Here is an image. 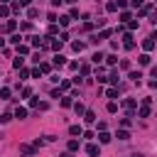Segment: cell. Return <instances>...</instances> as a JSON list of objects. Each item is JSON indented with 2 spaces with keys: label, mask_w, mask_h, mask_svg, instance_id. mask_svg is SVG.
I'll list each match as a JSON object with an SVG mask.
<instances>
[{
  "label": "cell",
  "mask_w": 157,
  "mask_h": 157,
  "mask_svg": "<svg viewBox=\"0 0 157 157\" xmlns=\"http://www.w3.org/2000/svg\"><path fill=\"white\" fill-rule=\"evenodd\" d=\"M86 152L91 155V157H98V152H101V150H98V145H93V142H91V145H86Z\"/></svg>",
  "instance_id": "obj_1"
},
{
  "label": "cell",
  "mask_w": 157,
  "mask_h": 157,
  "mask_svg": "<svg viewBox=\"0 0 157 157\" xmlns=\"http://www.w3.org/2000/svg\"><path fill=\"white\" fill-rule=\"evenodd\" d=\"M123 39H125V42H123V44H125V49H133V47H135V42H133V35H125Z\"/></svg>",
  "instance_id": "obj_2"
},
{
  "label": "cell",
  "mask_w": 157,
  "mask_h": 157,
  "mask_svg": "<svg viewBox=\"0 0 157 157\" xmlns=\"http://www.w3.org/2000/svg\"><path fill=\"white\" fill-rule=\"evenodd\" d=\"M15 118H20V120H22V118H27V111H25V108H15Z\"/></svg>",
  "instance_id": "obj_3"
},
{
  "label": "cell",
  "mask_w": 157,
  "mask_h": 157,
  "mask_svg": "<svg viewBox=\"0 0 157 157\" xmlns=\"http://www.w3.org/2000/svg\"><path fill=\"white\" fill-rule=\"evenodd\" d=\"M123 106H125L128 111H130V115H133V108L138 106V103H135V98H128V101H125V103H123Z\"/></svg>",
  "instance_id": "obj_4"
},
{
  "label": "cell",
  "mask_w": 157,
  "mask_h": 157,
  "mask_svg": "<svg viewBox=\"0 0 157 157\" xmlns=\"http://www.w3.org/2000/svg\"><path fill=\"white\" fill-rule=\"evenodd\" d=\"M20 152H22V155H35V147H30V145H22V147H20Z\"/></svg>",
  "instance_id": "obj_5"
},
{
  "label": "cell",
  "mask_w": 157,
  "mask_h": 157,
  "mask_svg": "<svg viewBox=\"0 0 157 157\" xmlns=\"http://www.w3.org/2000/svg\"><path fill=\"white\" fill-rule=\"evenodd\" d=\"M142 47H145V49H147V52H150V49H155V39H150V37H147V39H145V42H142Z\"/></svg>",
  "instance_id": "obj_6"
},
{
  "label": "cell",
  "mask_w": 157,
  "mask_h": 157,
  "mask_svg": "<svg viewBox=\"0 0 157 157\" xmlns=\"http://www.w3.org/2000/svg\"><path fill=\"white\" fill-rule=\"evenodd\" d=\"M61 44H64V42H61V39H54V42H52L49 47H52V49H54V52H59V49H61Z\"/></svg>",
  "instance_id": "obj_7"
},
{
  "label": "cell",
  "mask_w": 157,
  "mask_h": 157,
  "mask_svg": "<svg viewBox=\"0 0 157 157\" xmlns=\"http://www.w3.org/2000/svg\"><path fill=\"white\" fill-rule=\"evenodd\" d=\"M98 140H101V142H103V145H106V142H111V135H108V133L103 130V133H101V135H98Z\"/></svg>",
  "instance_id": "obj_8"
},
{
  "label": "cell",
  "mask_w": 157,
  "mask_h": 157,
  "mask_svg": "<svg viewBox=\"0 0 157 157\" xmlns=\"http://www.w3.org/2000/svg\"><path fill=\"white\" fill-rule=\"evenodd\" d=\"M130 79L135 81V84H140V79H142V74H140V71H130Z\"/></svg>",
  "instance_id": "obj_9"
},
{
  "label": "cell",
  "mask_w": 157,
  "mask_h": 157,
  "mask_svg": "<svg viewBox=\"0 0 157 157\" xmlns=\"http://www.w3.org/2000/svg\"><path fill=\"white\" fill-rule=\"evenodd\" d=\"M69 133H71V135H81L84 130H81V125H71V128H69Z\"/></svg>",
  "instance_id": "obj_10"
},
{
  "label": "cell",
  "mask_w": 157,
  "mask_h": 157,
  "mask_svg": "<svg viewBox=\"0 0 157 157\" xmlns=\"http://www.w3.org/2000/svg\"><path fill=\"white\" fill-rule=\"evenodd\" d=\"M0 98L8 101V98H10V88H0Z\"/></svg>",
  "instance_id": "obj_11"
},
{
  "label": "cell",
  "mask_w": 157,
  "mask_h": 157,
  "mask_svg": "<svg viewBox=\"0 0 157 157\" xmlns=\"http://www.w3.org/2000/svg\"><path fill=\"white\" fill-rule=\"evenodd\" d=\"M10 15V8L8 5H0V17H8Z\"/></svg>",
  "instance_id": "obj_12"
},
{
  "label": "cell",
  "mask_w": 157,
  "mask_h": 157,
  "mask_svg": "<svg viewBox=\"0 0 157 157\" xmlns=\"http://www.w3.org/2000/svg\"><path fill=\"white\" fill-rule=\"evenodd\" d=\"M5 30H8V32H12V30H17V22H15V20H10V22L5 25Z\"/></svg>",
  "instance_id": "obj_13"
},
{
  "label": "cell",
  "mask_w": 157,
  "mask_h": 157,
  "mask_svg": "<svg viewBox=\"0 0 157 157\" xmlns=\"http://www.w3.org/2000/svg\"><path fill=\"white\" fill-rule=\"evenodd\" d=\"M93 120H96V113H93V111H86V123H93Z\"/></svg>",
  "instance_id": "obj_14"
},
{
  "label": "cell",
  "mask_w": 157,
  "mask_h": 157,
  "mask_svg": "<svg viewBox=\"0 0 157 157\" xmlns=\"http://www.w3.org/2000/svg\"><path fill=\"white\" fill-rule=\"evenodd\" d=\"M76 150H79V140H71L69 142V152H76Z\"/></svg>",
  "instance_id": "obj_15"
},
{
  "label": "cell",
  "mask_w": 157,
  "mask_h": 157,
  "mask_svg": "<svg viewBox=\"0 0 157 157\" xmlns=\"http://www.w3.org/2000/svg\"><path fill=\"white\" fill-rule=\"evenodd\" d=\"M106 96H108V98H115V96H118V88H108Z\"/></svg>",
  "instance_id": "obj_16"
},
{
  "label": "cell",
  "mask_w": 157,
  "mask_h": 157,
  "mask_svg": "<svg viewBox=\"0 0 157 157\" xmlns=\"http://www.w3.org/2000/svg\"><path fill=\"white\" fill-rule=\"evenodd\" d=\"M22 64H25V59H20V57L12 61V66H15V69H22Z\"/></svg>",
  "instance_id": "obj_17"
},
{
  "label": "cell",
  "mask_w": 157,
  "mask_h": 157,
  "mask_svg": "<svg viewBox=\"0 0 157 157\" xmlns=\"http://www.w3.org/2000/svg\"><path fill=\"white\" fill-rule=\"evenodd\" d=\"M106 10H108V12H115V10H118V3H108Z\"/></svg>",
  "instance_id": "obj_18"
},
{
  "label": "cell",
  "mask_w": 157,
  "mask_h": 157,
  "mask_svg": "<svg viewBox=\"0 0 157 157\" xmlns=\"http://www.w3.org/2000/svg\"><path fill=\"white\" fill-rule=\"evenodd\" d=\"M64 61H66V59L61 57V54H57V57H54V64H57V66H61V64H64Z\"/></svg>",
  "instance_id": "obj_19"
},
{
  "label": "cell",
  "mask_w": 157,
  "mask_h": 157,
  "mask_svg": "<svg viewBox=\"0 0 157 157\" xmlns=\"http://www.w3.org/2000/svg\"><path fill=\"white\" fill-rule=\"evenodd\" d=\"M128 138H130V133H128V130H120L118 133V140H128Z\"/></svg>",
  "instance_id": "obj_20"
},
{
  "label": "cell",
  "mask_w": 157,
  "mask_h": 157,
  "mask_svg": "<svg viewBox=\"0 0 157 157\" xmlns=\"http://www.w3.org/2000/svg\"><path fill=\"white\" fill-rule=\"evenodd\" d=\"M8 120H12L10 113H3V115H0V123H8Z\"/></svg>",
  "instance_id": "obj_21"
},
{
  "label": "cell",
  "mask_w": 157,
  "mask_h": 157,
  "mask_svg": "<svg viewBox=\"0 0 157 157\" xmlns=\"http://www.w3.org/2000/svg\"><path fill=\"white\" fill-rule=\"evenodd\" d=\"M69 20H71V17H66V15H64V17H59V25H61V27H66V25H69Z\"/></svg>",
  "instance_id": "obj_22"
},
{
  "label": "cell",
  "mask_w": 157,
  "mask_h": 157,
  "mask_svg": "<svg viewBox=\"0 0 157 157\" xmlns=\"http://www.w3.org/2000/svg\"><path fill=\"white\" fill-rule=\"evenodd\" d=\"M91 59H93V61H96V64H98V61H103L106 57H103V54H101V52H98V54H93V57H91Z\"/></svg>",
  "instance_id": "obj_23"
},
{
  "label": "cell",
  "mask_w": 157,
  "mask_h": 157,
  "mask_svg": "<svg viewBox=\"0 0 157 157\" xmlns=\"http://www.w3.org/2000/svg\"><path fill=\"white\" fill-rule=\"evenodd\" d=\"M140 64H142V66L150 64V57H147V54H142V57H140Z\"/></svg>",
  "instance_id": "obj_24"
},
{
  "label": "cell",
  "mask_w": 157,
  "mask_h": 157,
  "mask_svg": "<svg viewBox=\"0 0 157 157\" xmlns=\"http://www.w3.org/2000/svg\"><path fill=\"white\" fill-rule=\"evenodd\" d=\"M120 22H130V12H123V15H120Z\"/></svg>",
  "instance_id": "obj_25"
},
{
  "label": "cell",
  "mask_w": 157,
  "mask_h": 157,
  "mask_svg": "<svg viewBox=\"0 0 157 157\" xmlns=\"http://www.w3.org/2000/svg\"><path fill=\"white\" fill-rule=\"evenodd\" d=\"M49 69H52V66H49V64H39V71H44V74H49Z\"/></svg>",
  "instance_id": "obj_26"
},
{
  "label": "cell",
  "mask_w": 157,
  "mask_h": 157,
  "mask_svg": "<svg viewBox=\"0 0 157 157\" xmlns=\"http://www.w3.org/2000/svg\"><path fill=\"white\" fill-rule=\"evenodd\" d=\"M61 106H64V108H69V106H71V98H69V96H66V98H61Z\"/></svg>",
  "instance_id": "obj_27"
},
{
  "label": "cell",
  "mask_w": 157,
  "mask_h": 157,
  "mask_svg": "<svg viewBox=\"0 0 157 157\" xmlns=\"http://www.w3.org/2000/svg\"><path fill=\"white\" fill-rule=\"evenodd\" d=\"M115 111H118V106H115L113 101H111V103H108V113H115Z\"/></svg>",
  "instance_id": "obj_28"
},
{
  "label": "cell",
  "mask_w": 157,
  "mask_h": 157,
  "mask_svg": "<svg viewBox=\"0 0 157 157\" xmlns=\"http://www.w3.org/2000/svg\"><path fill=\"white\" fill-rule=\"evenodd\" d=\"M27 15H30V17H37V15H39V10H37V8H30V12H27Z\"/></svg>",
  "instance_id": "obj_29"
},
{
  "label": "cell",
  "mask_w": 157,
  "mask_h": 157,
  "mask_svg": "<svg viewBox=\"0 0 157 157\" xmlns=\"http://www.w3.org/2000/svg\"><path fill=\"white\" fill-rule=\"evenodd\" d=\"M71 47H74V49H76V52H81V49H84V42H74Z\"/></svg>",
  "instance_id": "obj_30"
},
{
  "label": "cell",
  "mask_w": 157,
  "mask_h": 157,
  "mask_svg": "<svg viewBox=\"0 0 157 157\" xmlns=\"http://www.w3.org/2000/svg\"><path fill=\"white\" fill-rule=\"evenodd\" d=\"M27 52H30V47H20L17 44V54H27Z\"/></svg>",
  "instance_id": "obj_31"
},
{
  "label": "cell",
  "mask_w": 157,
  "mask_h": 157,
  "mask_svg": "<svg viewBox=\"0 0 157 157\" xmlns=\"http://www.w3.org/2000/svg\"><path fill=\"white\" fill-rule=\"evenodd\" d=\"M106 61H108V64H115V61H118V57H115V54H111V57H106Z\"/></svg>",
  "instance_id": "obj_32"
},
{
  "label": "cell",
  "mask_w": 157,
  "mask_h": 157,
  "mask_svg": "<svg viewBox=\"0 0 157 157\" xmlns=\"http://www.w3.org/2000/svg\"><path fill=\"white\" fill-rule=\"evenodd\" d=\"M74 111H76L79 115H81V113H86V111H84V106H81V103H76V106H74Z\"/></svg>",
  "instance_id": "obj_33"
},
{
  "label": "cell",
  "mask_w": 157,
  "mask_h": 157,
  "mask_svg": "<svg viewBox=\"0 0 157 157\" xmlns=\"http://www.w3.org/2000/svg\"><path fill=\"white\" fill-rule=\"evenodd\" d=\"M20 39H22L20 35H12V37H10V42H12V44H20Z\"/></svg>",
  "instance_id": "obj_34"
},
{
  "label": "cell",
  "mask_w": 157,
  "mask_h": 157,
  "mask_svg": "<svg viewBox=\"0 0 157 157\" xmlns=\"http://www.w3.org/2000/svg\"><path fill=\"white\" fill-rule=\"evenodd\" d=\"M61 3H64V0H52V5H54V8H59Z\"/></svg>",
  "instance_id": "obj_35"
},
{
  "label": "cell",
  "mask_w": 157,
  "mask_h": 157,
  "mask_svg": "<svg viewBox=\"0 0 157 157\" xmlns=\"http://www.w3.org/2000/svg\"><path fill=\"white\" fill-rule=\"evenodd\" d=\"M138 5H142V0H133V8H138Z\"/></svg>",
  "instance_id": "obj_36"
},
{
  "label": "cell",
  "mask_w": 157,
  "mask_h": 157,
  "mask_svg": "<svg viewBox=\"0 0 157 157\" xmlns=\"http://www.w3.org/2000/svg\"><path fill=\"white\" fill-rule=\"evenodd\" d=\"M150 39H155V44H157V32H152V37H150Z\"/></svg>",
  "instance_id": "obj_37"
},
{
  "label": "cell",
  "mask_w": 157,
  "mask_h": 157,
  "mask_svg": "<svg viewBox=\"0 0 157 157\" xmlns=\"http://www.w3.org/2000/svg\"><path fill=\"white\" fill-rule=\"evenodd\" d=\"M61 157H74V155H71V152H64V155H61Z\"/></svg>",
  "instance_id": "obj_38"
},
{
  "label": "cell",
  "mask_w": 157,
  "mask_h": 157,
  "mask_svg": "<svg viewBox=\"0 0 157 157\" xmlns=\"http://www.w3.org/2000/svg\"><path fill=\"white\" fill-rule=\"evenodd\" d=\"M3 47H5V39H0V49H3Z\"/></svg>",
  "instance_id": "obj_39"
},
{
  "label": "cell",
  "mask_w": 157,
  "mask_h": 157,
  "mask_svg": "<svg viewBox=\"0 0 157 157\" xmlns=\"http://www.w3.org/2000/svg\"><path fill=\"white\" fill-rule=\"evenodd\" d=\"M152 76H157V66H155V69H152Z\"/></svg>",
  "instance_id": "obj_40"
},
{
  "label": "cell",
  "mask_w": 157,
  "mask_h": 157,
  "mask_svg": "<svg viewBox=\"0 0 157 157\" xmlns=\"http://www.w3.org/2000/svg\"><path fill=\"white\" fill-rule=\"evenodd\" d=\"M64 3H76V0H64Z\"/></svg>",
  "instance_id": "obj_41"
}]
</instances>
